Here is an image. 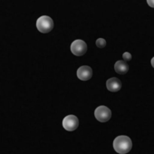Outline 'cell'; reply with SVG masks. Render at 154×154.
I'll return each instance as SVG.
<instances>
[{
  "label": "cell",
  "mask_w": 154,
  "mask_h": 154,
  "mask_svg": "<svg viewBox=\"0 0 154 154\" xmlns=\"http://www.w3.org/2000/svg\"><path fill=\"white\" fill-rule=\"evenodd\" d=\"M132 148V141L128 136L121 135L114 139L113 149L119 154H126Z\"/></svg>",
  "instance_id": "1"
},
{
  "label": "cell",
  "mask_w": 154,
  "mask_h": 154,
  "mask_svg": "<svg viewBox=\"0 0 154 154\" xmlns=\"http://www.w3.org/2000/svg\"><path fill=\"white\" fill-rule=\"evenodd\" d=\"M36 28L43 34L49 33L54 28V21L48 16H42L36 21Z\"/></svg>",
  "instance_id": "2"
},
{
  "label": "cell",
  "mask_w": 154,
  "mask_h": 154,
  "mask_svg": "<svg viewBox=\"0 0 154 154\" xmlns=\"http://www.w3.org/2000/svg\"><path fill=\"white\" fill-rule=\"evenodd\" d=\"M94 117L100 122H106L112 118V112L106 106H99L94 111Z\"/></svg>",
  "instance_id": "3"
},
{
  "label": "cell",
  "mask_w": 154,
  "mask_h": 154,
  "mask_svg": "<svg viewBox=\"0 0 154 154\" xmlns=\"http://www.w3.org/2000/svg\"><path fill=\"white\" fill-rule=\"evenodd\" d=\"M71 52L76 56H82L87 52V45L85 41L77 39L71 45Z\"/></svg>",
  "instance_id": "4"
},
{
  "label": "cell",
  "mask_w": 154,
  "mask_h": 154,
  "mask_svg": "<svg viewBox=\"0 0 154 154\" xmlns=\"http://www.w3.org/2000/svg\"><path fill=\"white\" fill-rule=\"evenodd\" d=\"M79 126V120L75 115H67L63 120V127L68 131H73Z\"/></svg>",
  "instance_id": "5"
},
{
  "label": "cell",
  "mask_w": 154,
  "mask_h": 154,
  "mask_svg": "<svg viewBox=\"0 0 154 154\" xmlns=\"http://www.w3.org/2000/svg\"><path fill=\"white\" fill-rule=\"evenodd\" d=\"M93 76V70L88 65H83L77 70V77L81 81H88Z\"/></svg>",
  "instance_id": "6"
},
{
  "label": "cell",
  "mask_w": 154,
  "mask_h": 154,
  "mask_svg": "<svg viewBox=\"0 0 154 154\" xmlns=\"http://www.w3.org/2000/svg\"><path fill=\"white\" fill-rule=\"evenodd\" d=\"M106 87H107V89L110 92L116 93V92L121 90V88H122V82L118 78H116V77H112V78H110V79L107 80Z\"/></svg>",
  "instance_id": "7"
},
{
  "label": "cell",
  "mask_w": 154,
  "mask_h": 154,
  "mask_svg": "<svg viewBox=\"0 0 154 154\" xmlns=\"http://www.w3.org/2000/svg\"><path fill=\"white\" fill-rule=\"evenodd\" d=\"M114 70L119 74H125L129 71V65L125 61H117L114 64Z\"/></svg>",
  "instance_id": "8"
},
{
  "label": "cell",
  "mask_w": 154,
  "mask_h": 154,
  "mask_svg": "<svg viewBox=\"0 0 154 154\" xmlns=\"http://www.w3.org/2000/svg\"><path fill=\"white\" fill-rule=\"evenodd\" d=\"M96 45L99 48H103L106 45V41L103 38H99L96 40Z\"/></svg>",
  "instance_id": "9"
},
{
  "label": "cell",
  "mask_w": 154,
  "mask_h": 154,
  "mask_svg": "<svg viewBox=\"0 0 154 154\" xmlns=\"http://www.w3.org/2000/svg\"><path fill=\"white\" fill-rule=\"evenodd\" d=\"M131 54L129 53V52H125L123 54H122V58H123V61L125 62H128V61H131Z\"/></svg>",
  "instance_id": "10"
},
{
  "label": "cell",
  "mask_w": 154,
  "mask_h": 154,
  "mask_svg": "<svg viewBox=\"0 0 154 154\" xmlns=\"http://www.w3.org/2000/svg\"><path fill=\"white\" fill-rule=\"evenodd\" d=\"M147 3L150 8H154V0H147Z\"/></svg>",
  "instance_id": "11"
},
{
  "label": "cell",
  "mask_w": 154,
  "mask_h": 154,
  "mask_svg": "<svg viewBox=\"0 0 154 154\" xmlns=\"http://www.w3.org/2000/svg\"><path fill=\"white\" fill-rule=\"evenodd\" d=\"M150 63H151V66H152V67L154 68V57H153V58L151 59V61H150Z\"/></svg>",
  "instance_id": "12"
}]
</instances>
